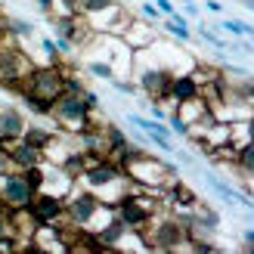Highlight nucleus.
<instances>
[{
    "label": "nucleus",
    "instance_id": "2",
    "mask_svg": "<svg viewBox=\"0 0 254 254\" xmlns=\"http://www.w3.org/2000/svg\"><path fill=\"white\" fill-rule=\"evenodd\" d=\"M112 214V208L106 205L99 195H93L90 189H84L74 183V189L65 195V223L68 226H81V230H96L99 223ZM62 226V223H59Z\"/></svg>",
    "mask_w": 254,
    "mask_h": 254
},
{
    "label": "nucleus",
    "instance_id": "25",
    "mask_svg": "<svg viewBox=\"0 0 254 254\" xmlns=\"http://www.w3.org/2000/svg\"><path fill=\"white\" fill-rule=\"evenodd\" d=\"M81 96H84V103H87V106H90V109H99V96H96V93L90 90V87H87V90H84Z\"/></svg>",
    "mask_w": 254,
    "mask_h": 254
},
{
    "label": "nucleus",
    "instance_id": "31",
    "mask_svg": "<svg viewBox=\"0 0 254 254\" xmlns=\"http://www.w3.org/2000/svg\"><path fill=\"white\" fill-rule=\"evenodd\" d=\"M0 208H3V205H0Z\"/></svg>",
    "mask_w": 254,
    "mask_h": 254
},
{
    "label": "nucleus",
    "instance_id": "18",
    "mask_svg": "<svg viewBox=\"0 0 254 254\" xmlns=\"http://www.w3.org/2000/svg\"><path fill=\"white\" fill-rule=\"evenodd\" d=\"M198 37H201L205 44H211L214 50H220V53H223L226 47H230V41H223V37H217V31H214V28H208V25H198Z\"/></svg>",
    "mask_w": 254,
    "mask_h": 254
},
{
    "label": "nucleus",
    "instance_id": "21",
    "mask_svg": "<svg viewBox=\"0 0 254 254\" xmlns=\"http://www.w3.org/2000/svg\"><path fill=\"white\" fill-rule=\"evenodd\" d=\"M41 47H44V53L50 56V62H62V56H59V50H56V41H53V37H41Z\"/></svg>",
    "mask_w": 254,
    "mask_h": 254
},
{
    "label": "nucleus",
    "instance_id": "19",
    "mask_svg": "<svg viewBox=\"0 0 254 254\" xmlns=\"http://www.w3.org/2000/svg\"><path fill=\"white\" fill-rule=\"evenodd\" d=\"M109 84L115 87L118 93H124V96H139V87H136V81H130V78H112Z\"/></svg>",
    "mask_w": 254,
    "mask_h": 254
},
{
    "label": "nucleus",
    "instance_id": "30",
    "mask_svg": "<svg viewBox=\"0 0 254 254\" xmlns=\"http://www.w3.org/2000/svg\"><path fill=\"white\" fill-rule=\"evenodd\" d=\"M0 93H3V87H0Z\"/></svg>",
    "mask_w": 254,
    "mask_h": 254
},
{
    "label": "nucleus",
    "instance_id": "5",
    "mask_svg": "<svg viewBox=\"0 0 254 254\" xmlns=\"http://www.w3.org/2000/svg\"><path fill=\"white\" fill-rule=\"evenodd\" d=\"M133 71H136V87H139V93H143L149 103H158V99L168 96V84L174 74L168 68H161V65H143V62H136L133 59Z\"/></svg>",
    "mask_w": 254,
    "mask_h": 254
},
{
    "label": "nucleus",
    "instance_id": "4",
    "mask_svg": "<svg viewBox=\"0 0 254 254\" xmlns=\"http://www.w3.org/2000/svg\"><path fill=\"white\" fill-rule=\"evenodd\" d=\"M34 186L28 183L25 171H9V174H0V205L6 211H19V208H28L31 198H34Z\"/></svg>",
    "mask_w": 254,
    "mask_h": 254
},
{
    "label": "nucleus",
    "instance_id": "23",
    "mask_svg": "<svg viewBox=\"0 0 254 254\" xmlns=\"http://www.w3.org/2000/svg\"><path fill=\"white\" fill-rule=\"evenodd\" d=\"M152 3L158 6V12H161V16H174V12H177V6H174V0H152Z\"/></svg>",
    "mask_w": 254,
    "mask_h": 254
},
{
    "label": "nucleus",
    "instance_id": "14",
    "mask_svg": "<svg viewBox=\"0 0 254 254\" xmlns=\"http://www.w3.org/2000/svg\"><path fill=\"white\" fill-rule=\"evenodd\" d=\"M161 31L171 37V41L177 44H186V41H192V28H189V22H171V19H161Z\"/></svg>",
    "mask_w": 254,
    "mask_h": 254
},
{
    "label": "nucleus",
    "instance_id": "17",
    "mask_svg": "<svg viewBox=\"0 0 254 254\" xmlns=\"http://www.w3.org/2000/svg\"><path fill=\"white\" fill-rule=\"evenodd\" d=\"M220 31H226L230 37H251L254 34V28L248 22H242V19H223L220 22Z\"/></svg>",
    "mask_w": 254,
    "mask_h": 254
},
{
    "label": "nucleus",
    "instance_id": "12",
    "mask_svg": "<svg viewBox=\"0 0 254 254\" xmlns=\"http://www.w3.org/2000/svg\"><path fill=\"white\" fill-rule=\"evenodd\" d=\"M3 22V31L16 41V37H34V22H28V19H16V16H6V19H0Z\"/></svg>",
    "mask_w": 254,
    "mask_h": 254
},
{
    "label": "nucleus",
    "instance_id": "11",
    "mask_svg": "<svg viewBox=\"0 0 254 254\" xmlns=\"http://www.w3.org/2000/svg\"><path fill=\"white\" fill-rule=\"evenodd\" d=\"M53 133H56V124H53V127H44V124H31V121H28V127H25L22 139H28L31 146H37V149L44 152V146L50 143V139H53Z\"/></svg>",
    "mask_w": 254,
    "mask_h": 254
},
{
    "label": "nucleus",
    "instance_id": "22",
    "mask_svg": "<svg viewBox=\"0 0 254 254\" xmlns=\"http://www.w3.org/2000/svg\"><path fill=\"white\" fill-rule=\"evenodd\" d=\"M9 171H16V164H12L9 152H6V146H3V149H0V174H9Z\"/></svg>",
    "mask_w": 254,
    "mask_h": 254
},
{
    "label": "nucleus",
    "instance_id": "26",
    "mask_svg": "<svg viewBox=\"0 0 254 254\" xmlns=\"http://www.w3.org/2000/svg\"><path fill=\"white\" fill-rule=\"evenodd\" d=\"M205 9L214 12V16H220V12H223V3H220V0H205Z\"/></svg>",
    "mask_w": 254,
    "mask_h": 254
},
{
    "label": "nucleus",
    "instance_id": "15",
    "mask_svg": "<svg viewBox=\"0 0 254 254\" xmlns=\"http://www.w3.org/2000/svg\"><path fill=\"white\" fill-rule=\"evenodd\" d=\"M16 248V236H12V226H9V211L0 208V251H12Z\"/></svg>",
    "mask_w": 254,
    "mask_h": 254
},
{
    "label": "nucleus",
    "instance_id": "28",
    "mask_svg": "<svg viewBox=\"0 0 254 254\" xmlns=\"http://www.w3.org/2000/svg\"><path fill=\"white\" fill-rule=\"evenodd\" d=\"M239 3H242L245 9H254V0H239Z\"/></svg>",
    "mask_w": 254,
    "mask_h": 254
},
{
    "label": "nucleus",
    "instance_id": "16",
    "mask_svg": "<svg viewBox=\"0 0 254 254\" xmlns=\"http://www.w3.org/2000/svg\"><path fill=\"white\" fill-rule=\"evenodd\" d=\"M84 71H90L93 78H103V81H112V78H115V71H112L109 62H106V59H93V56L84 59Z\"/></svg>",
    "mask_w": 254,
    "mask_h": 254
},
{
    "label": "nucleus",
    "instance_id": "6",
    "mask_svg": "<svg viewBox=\"0 0 254 254\" xmlns=\"http://www.w3.org/2000/svg\"><path fill=\"white\" fill-rule=\"evenodd\" d=\"M31 217L37 220V226H59L65 223V198L59 195H50V192H37L31 198Z\"/></svg>",
    "mask_w": 254,
    "mask_h": 254
},
{
    "label": "nucleus",
    "instance_id": "9",
    "mask_svg": "<svg viewBox=\"0 0 254 254\" xmlns=\"http://www.w3.org/2000/svg\"><path fill=\"white\" fill-rule=\"evenodd\" d=\"M28 127V118L19 106H0V139H19Z\"/></svg>",
    "mask_w": 254,
    "mask_h": 254
},
{
    "label": "nucleus",
    "instance_id": "20",
    "mask_svg": "<svg viewBox=\"0 0 254 254\" xmlns=\"http://www.w3.org/2000/svg\"><path fill=\"white\" fill-rule=\"evenodd\" d=\"M139 16H143L146 22H155V25H158V22L164 19V16H161V12H158V6H155V3H152V0H149V3H139Z\"/></svg>",
    "mask_w": 254,
    "mask_h": 254
},
{
    "label": "nucleus",
    "instance_id": "8",
    "mask_svg": "<svg viewBox=\"0 0 254 254\" xmlns=\"http://www.w3.org/2000/svg\"><path fill=\"white\" fill-rule=\"evenodd\" d=\"M6 152H9L12 164H16V171H28V168H34V164L44 161V152L37 149V146H31L28 139H22V136L19 139H9Z\"/></svg>",
    "mask_w": 254,
    "mask_h": 254
},
{
    "label": "nucleus",
    "instance_id": "3",
    "mask_svg": "<svg viewBox=\"0 0 254 254\" xmlns=\"http://www.w3.org/2000/svg\"><path fill=\"white\" fill-rule=\"evenodd\" d=\"M93 112L96 109L87 106L81 93H62V96H56L53 109H50V121L65 133H78L81 127L93 121Z\"/></svg>",
    "mask_w": 254,
    "mask_h": 254
},
{
    "label": "nucleus",
    "instance_id": "1",
    "mask_svg": "<svg viewBox=\"0 0 254 254\" xmlns=\"http://www.w3.org/2000/svg\"><path fill=\"white\" fill-rule=\"evenodd\" d=\"M62 93H65V62L34 65L19 90V96H28L34 103H47V106H53L56 96H62Z\"/></svg>",
    "mask_w": 254,
    "mask_h": 254
},
{
    "label": "nucleus",
    "instance_id": "10",
    "mask_svg": "<svg viewBox=\"0 0 254 254\" xmlns=\"http://www.w3.org/2000/svg\"><path fill=\"white\" fill-rule=\"evenodd\" d=\"M168 96L174 99V103H183V99H192V96H198V84H195V78L189 71H183V74H174L171 78V84H168Z\"/></svg>",
    "mask_w": 254,
    "mask_h": 254
},
{
    "label": "nucleus",
    "instance_id": "13",
    "mask_svg": "<svg viewBox=\"0 0 254 254\" xmlns=\"http://www.w3.org/2000/svg\"><path fill=\"white\" fill-rule=\"evenodd\" d=\"M112 3H115V0H71V9L84 19H93L99 12H106Z\"/></svg>",
    "mask_w": 254,
    "mask_h": 254
},
{
    "label": "nucleus",
    "instance_id": "29",
    "mask_svg": "<svg viewBox=\"0 0 254 254\" xmlns=\"http://www.w3.org/2000/svg\"><path fill=\"white\" fill-rule=\"evenodd\" d=\"M3 37H6V31H3V22H0V41H3Z\"/></svg>",
    "mask_w": 254,
    "mask_h": 254
},
{
    "label": "nucleus",
    "instance_id": "24",
    "mask_svg": "<svg viewBox=\"0 0 254 254\" xmlns=\"http://www.w3.org/2000/svg\"><path fill=\"white\" fill-rule=\"evenodd\" d=\"M183 12H186L189 19H198V12H201V9L195 6V0H183Z\"/></svg>",
    "mask_w": 254,
    "mask_h": 254
},
{
    "label": "nucleus",
    "instance_id": "7",
    "mask_svg": "<svg viewBox=\"0 0 254 254\" xmlns=\"http://www.w3.org/2000/svg\"><path fill=\"white\" fill-rule=\"evenodd\" d=\"M121 41L133 50V53H139V50H146L158 41V34H155V25L146 22V19H130V25L124 28L121 34Z\"/></svg>",
    "mask_w": 254,
    "mask_h": 254
},
{
    "label": "nucleus",
    "instance_id": "27",
    "mask_svg": "<svg viewBox=\"0 0 254 254\" xmlns=\"http://www.w3.org/2000/svg\"><path fill=\"white\" fill-rule=\"evenodd\" d=\"M242 239H245V248H254V230H245Z\"/></svg>",
    "mask_w": 254,
    "mask_h": 254
}]
</instances>
